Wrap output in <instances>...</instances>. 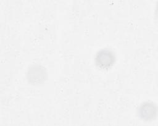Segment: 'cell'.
Wrapping results in <instances>:
<instances>
[{"instance_id":"cell-3","label":"cell","mask_w":158,"mask_h":126,"mask_svg":"<svg viewBox=\"0 0 158 126\" xmlns=\"http://www.w3.org/2000/svg\"><path fill=\"white\" fill-rule=\"evenodd\" d=\"M157 109L156 106L152 103L146 102L139 107L138 114L141 119L146 121L154 119L157 116Z\"/></svg>"},{"instance_id":"cell-2","label":"cell","mask_w":158,"mask_h":126,"mask_svg":"<svg viewBox=\"0 0 158 126\" xmlns=\"http://www.w3.org/2000/svg\"><path fill=\"white\" fill-rule=\"evenodd\" d=\"M115 61L114 53L108 49L99 51L96 56L95 62L98 67L106 69L112 67Z\"/></svg>"},{"instance_id":"cell-1","label":"cell","mask_w":158,"mask_h":126,"mask_svg":"<svg viewBox=\"0 0 158 126\" xmlns=\"http://www.w3.org/2000/svg\"><path fill=\"white\" fill-rule=\"evenodd\" d=\"M48 78L46 69L40 65L30 66L27 72L28 82L33 85H39L44 83Z\"/></svg>"}]
</instances>
